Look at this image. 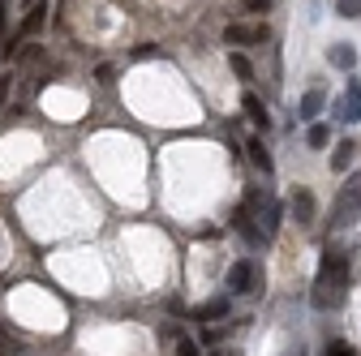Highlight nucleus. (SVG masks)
I'll list each match as a JSON object with an SVG mask.
<instances>
[{
    "label": "nucleus",
    "mask_w": 361,
    "mask_h": 356,
    "mask_svg": "<svg viewBox=\"0 0 361 356\" xmlns=\"http://www.w3.org/2000/svg\"><path fill=\"white\" fill-rule=\"evenodd\" d=\"M348 296V249H336L327 245L323 262H319V275H314V288H310V305L327 314V309H340Z\"/></svg>",
    "instance_id": "obj_1"
},
{
    "label": "nucleus",
    "mask_w": 361,
    "mask_h": 356,
    "mask_svg": "<svg viewBox=\"0 0 361 356\" xmlns=\"http://www.w3.org/2000/svg\"><path fill=\"white\" fill-rule=\"evenodd\" d=\"M357 215H361V172L348 176V181L340 185V193H336V202H331V219H327V224H331L336 232H344V228L357 224Z\"/></svg>",
    "instance_id": "obj_2"
},
{
    "label": "nucleus",
    "mask_w": 361,
    "mask_h": 356,
    "mask_svg": "<svg viewBox=\"0 0 361 356\" xmlns=\"http://www.w3.org/2000/svg\"><path fill=\"white\" fill-rule=\"evenodd\" d=\"M267 39H271L267 22H258V26L228 22V26H224V43H228V48H250V43H267Z\"/></svg>",
    "instance_id": "obj_3"
},
{
    "label": "nucleus",
    "mask_w": 361,
    "mask_h": 356,
    "mask_svg": "<svg viewBox=\"0 0 361 356\" xmlns=\"http://www.w3.org/2000/svg\"><path fill=\"white\" fill-rule=\"evenodd\" d=\"M254 279H258V266H254V258H237V262L228 266V275H224V284H228V296L254 292Z\"/></svg>",
    "instance_id": "obj_4"
},
{
    "label": "nucleus",
    "mask_w": 361,
    "mask_h": 356,
    "mask_svg": "<svg viewBox=\"0 0 361 356\" xmlns=\"http://www.w3.org/2000/svg\"><path fill=\"white\" fill-rule=\"evenodd\" d=\"M331 112H336L344 125H357V120H361V82H357V77L344 82V95L331 103Z\"/></svg>",
    "instance_id": "obj_5"
},
{
    "label": "nucleus",
    "mask_w": 361,
    "mask_h": 356,
    "mask_svg": "<svg viewBox=\"0 0 361 356\" xmlns=\"http://www.w3.org/2000/svg\"><path fill=\"white\" fill-rule=\"evenodd\" d=\"M228 224H233V232H241L245 245H262V241H267L262 228L254 224V210H250V206H233V219H228Z\"/></svg>",
    "instance_id": "obj_6"
},
{
    "label": "nucleus",
    "mask_w": 361,
    "mask_h": 356,
    "mask_svg": "<svg viewBox=\"0 0 361 356\" xmlns=\"http://www.w3.org/2000/svg\"><path fill=\"white\" fill-rule=\"evenodd\" d=\"M284 210H293V219H297L301 228H310L314 219H319V202H314V193H310V189H297V193L288 198V206H284Z\"/></svg>",
    "instance_id": "obj_7"
},
{
    "label": "nucleus",
    "mask_w": 361,
    "mask_h": 356,
    "mask_svg": "<svg viewBox=\"0 0 361 356\" xmlns=\"http://www.w3.org/2000/svg\"><path fill=\"white\" fill-rule=\"evenodd\" d=\"M323 103H327V91H323V86H310V91L301 95V103H297V120H310L314 125V116L323 112Z\"/></svg>",
    "instance_id": "obj_8"
},
{
    "label": "nucleus",
    "mask_w": 361,
    "mask_h": 356,
    "mask_svg": "<svg viewBox=\"0 0 361 356\" xmlns=\"http://www.w3.org/2000/svg\"><path fill=\"white\" fill-rule=\"evenodd\" d=\"M48 13H52L48 5H35V9L22 18V26H18V43H22V39H30V34H39L43 26H48Z\"/></svg>",
    "instance_id": "obj_9"
},
{
    "label": "nucleus",
    "mask_w": 361,
    "mask_h": 356,
    "mask_svg": "<svg viewBox=\"0 0 361 356\" xmlns=\"http://www.w3.org/2000/svg\"><path fill=\"white\" fill-rule=\"evenodd\" d=\"M280 224H284V202H280V198H271L267 210H262V224H258V228H262V236L271 241V236L280 232Z\"/></svg>",
    "instance_id": "obj_10"
},
{
    "label": "nucleus",
    "mask_w": 361,
    "mask_h": 356,
    "mask_svg": "<svg viewBox=\"0 0 361 356\" xmlns=\"http://www.w3.org/2000/svg\"><path fill=\"white\" fill-rule=\"evenodd\" d=\"M241 112H245V116H250V120H254L262 133L271 129V112H267V103H262L258 95H245V99H241Z\"/></svg>",
    "instance_id": "obj_11"
},
{
    "label": "nucleus",
    "mask_w": 361,
    "mask_h": 356,
    "mask_svg": "<svg viewBox=\"0 0 361 356\" xmlns=\"http://www.w3.org/2000/svg\"><path fill=\"white\" fill-rule=\"evenodd\" d=\"M327 61H331V69L353 73V65H357V48H353V43H336V48H327Z\"/></svg>",
    "instance_id": "obj_12"
},
{
    "label": "nucleus",
    "mask_w": 361,
    "mask_h": 356,
    "mask_svg": "<svg viewBox=\"0 0 361 356\" xmlns=\"http://www.w3.org/2000/svg\"><path fill=\"white\" fill-rule=\"evenodd\" d=\"M228 309H233V300H228V296H215V300H207L202 309H194V322H211V318H228Z\"/></svg>",
    "instance_id": "obj_13"
},
{
    "label": "nucleus",
    "mask_w": 361,
    "mask_h": 356,
    "mask_svg": "<svg viewBox=\"0 0 361 356\" xmlns=\"http://www.w3.org/2000/svg\"><path fill=\"white\" fill-rule=\"evenodd\" d=\"M245 151H250V159L262 167V176L276 172V159H271V151H267V142H262V138H250V142H245Z\"/></svg>",
    "instance_id": "obj_14"
},
{
    "label": "nucleus",
    "mask_w": 361,
    "mask_h": 356,
    "mask_svg": "<svg viewBox=\"0 0 361 356\" xmlns=\"http://www.w3.org/2000/svg\"><path fill=\"white\" fill-rule=\"evenodd\" d=\"M353 155H357V142H353V138L336 142V151H331V172H344V167L353 163Z\"/></svg>",
    "instance_id": "obj_15"
},
{
    "label": "nucleus",
    "mask_w": 361,
    "mask_h": 356,
    "mask_svg": "<svg viewBox=\"0 0 361 356\" xmlns=\"http://www.w3.org/2000/svg\"><path fill=\"white\" fill-rule=\"evenodd\" d=\"M228 69H233L241 82H254V65H250V56H245V52H228Z\"/></svg>",
    "instance_id": "obj_16"
},
{
    "label": "nucleus",
    "mask_w": 361,
    "mask_h": 356,
    "mask_svg": "<svg viewBox=\"0 0 361 356\" xmlns=\"http://www.w3.org/2000/svg\"><path fill=\"white\" fill-rule=\"evenodd\" d=\"M305 142H310L314 151H323V146L331 142V129H327V125H319V120H314V125H310V133H305Z\"/></svg>",
    "instance_id": "obj_17"
},
{
    "label": "nucleus",
    "mask_w": 361,
    "mask_h": 356,
    "mask_svg": "<svg viewBox=\"0 0 361 356\" xmlns=\"http://www.w3.org/2000/svg\"><path fill=\"white\" fill-rule=\"evenodd\" d=\"M176 356H202L198 339H190V335H180V339H176Z\"/></svg>",
    "instance_id": "obj_18"
},
{
    "label": "nucleus",
    "mask_w": 361,
    "mask_h": 356,
    "mask_svg": "<svg viewBox=\"0 0 361 356\" xmlns=\"http://www.w3.org/2000/svg\"><path fill=\"white\" fill-rule=\"evenodd\" d=\"M336 13L340 18H361V0H336Z\"/></svg>",
    "instance_id": "obj_19"
},
{
    "label": "nucleus",
    "mask_w": 361,
    "mask_h": 356,
    "mask_svg": "<svg viewBox=\"0 0 361 356\" xmlns=\"http://www.w3.org/2000/svg\"><path fill=\"white\" fill-rule=\"evenodd\" d=\"M151 56H159L155 43H138V48H133V61H151Z\"/></svg>",
    "instance_id": "obj_20"
},
{
    "label": "nucleus",
    "mask_w": 361,
    "mask_h": 356,
    "mask_svg": "<svg viewBox=\"0 0 361 356\" xmlns=\"http://www.w3.org/2000/svg\"><path fill=\"white\" fill-rule=\"evenodd\" d=\"M327 356H357V352H353L344 339H336V343H327Z\"/></svg>",
    "instance_id": "obj_21"
},
{
    "label": "nucleus",
    "mask_w": 361,
    "mask_h": 356,
    "mask_svg": "<svg viewBox=\"0 0 361 356\" xmlns=\"http://www.w3.org/2000/svg\"><path fill=\"white\" fill-rule=\"evenodd\" d=\"M245 9H250V13H267V9H271V0H245Z\"/></svg>",
    "instance_id": "obj_22"
},
{
    "label": "nucleus",
    "mask_w": 361,
    "mask_h": 356,
    "mask_svg": "<svg viewBox=\"0 0 361 356\" xmlns=\"http://www.w3.org/2000/svg\"><path fill=\"white\" fill-rule=\"evenodd\" d=\"M9 86H13V77H9V73H0V103L9 99Z\"/></svg>",
    "instance_id": "obj_23"
},
{
    "label": "nucleus",
    "mask_w": 361,
    "mask_h": 356,
    "mask_svg": "<svg viewBox=\"0 0 361 356\" xmlns=\"http://www.w3.org/2000/svg\"><path fill=\"white\" fill-rule=\"evenodd\" d=\"M112 73H116L112 65H99V69H95V77H99V82H112Z\"/></svg>",
    "instance_id": "obj_24"
},
{
    "label": "nucleus",
    "mask_w": 361,
    "mask_h": 356,
    "mask_svg": "<svg viewBox=\"0 0 361 356\" xmlns=\"http://www.w3.org/2000/svg\"><path fill=\"white\" fill-rule=\"evenodd\" d=\"M288 356H305V348H301V343H297V348H288Z\"/></svg>",
    "instance_id": "obj_25"
},
{
    "label": "nucleus",
    "mask_w": 361,
    "mask_h": 356,
    "mask_svg": "<svg viewBox=\"0 0 361 356\" xmlns=\"http://www.w3.org/2000/svg\"><path fill=\"white\" fill-rule=\"evenodd\" d=\"M0 30H5V0H0Z\"/></svg>",
    "instance_id": "obj_26"
},
{
    "label": "nucleus",
    "mask_w": 361,
    "mask_h": 356,
    "mask_svg": "<svg viewBox=\"0 0 361 356\" xmlns=\"http://www.w3.org/2000/svg\"><path fill=\"white\" fill-rule=\"evenodd\" d=\"M211 356H228V352H211Z\"/></svg>",
    "instance_id": "obj_27"
}]
</instances>
